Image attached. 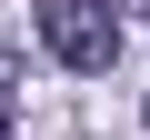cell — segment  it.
I'll return each mask as SVG.
<instances>
[{
  "mask_svg": "<svg viewBox=\"0 0 150 140\" xmlns=\"http://www.w3.org/2000/svg\"><path fill=\"white\" fill-rule=\"evenodd\" d=\"M40 50L60 70H110L120 60V20H110V0H40Z\"/></svg>",
  "mask_w": 150,
  "mask_h": 140,
  "instance_id": "obj_1",
  "label": "cell"
},
{
  "mask_svg": "<svg viewBox=\"0 0 150 140\" xmlns=\"http://www.w3.org/2000/svg\"><path fill=\"white\" fill-rule=\"evenodd\" d=\"M10 90H20V60L0 50V140H10Z\"/></svg>",
  "mask_w": 150,
  "mask_h": 140,
  "instance_id": "obj_2",
  "label": "cell"
}]
</instances>
